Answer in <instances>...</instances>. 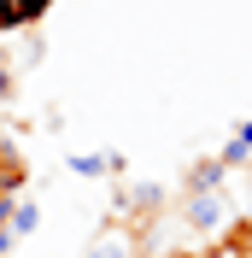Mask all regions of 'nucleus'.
<instances>
[{"instance_id":"10","label":"nucleus","mask_w":252,"mask_h":258,"mask_svg":"<svg viewBox=\"0 0 252 258\" xmlns=\"http://www.w3.org/2000/svg\"><path fill=\"white\" fill-rule=\"evenodd\" d=\"M6 159H12V153H6V141H0V164H6Z\"/></svg>"},{"instance_id":"6","label":"nucleus","mask_w":252,"mask_h":258,"mask_svg":"<svg viewBox=\"0 0 252 258\" xmlns=\"http://www.w3.org/2000/svg\"><path fill=\"white\" fill-rule=\"evenodd\" d=\"M71 170H77V176H106V153H77Z\"/></svg>"},{"instance_id":"7","label":"nucleus","mask_w":252,"mask_h":258,"mask_svg":"<svg viewBox=\"0 0 252 258\" xmlns=\"http://www.w3.org/2000/svg\"><path fill=\"white\" fill-rule=\"evenodd\" d=\"M53 12V0H24V24H41Z\"/></svg>"},{"instance_id":"3","label":"nucleus","mask_w":252,"mask_h":258,"mask_svg":"<svg viewBox=\"0 0 252 258\" xmlns=\"http://www.w3.org/2000/svg\"><path fill=\"white\" fill-rule=\"evenodd\" d=\"M223 176H229V170H223L217 159L194 164V170H188V194H217V188H223Z\"/></svg>"},{"instance_id":"8","label":"nucleus","mask_w":252,"mask_h":258,"mask_svg":"<svg viewBox=\"0 0 252 258\" xmlns=\"http://www.w3.org/2000/svg\"><path fill=\"white\" fill-rule=\"evenodd\" d=\"M235 141H240V147H246V153H252V117H246V123L235 129Z\"/></svg>"},{"instance_id":"12","label":"nucleus","mask_w":252,"mask_h":258,"mask_svg":"<svg viewBox=\"0 0 252 258\" xmlns=\"http://www.w3.org/2000/svg\"><path fill=\"white\" fill-rule=\"evenodd\" d=\"M164 258H188V252H164Z\"/></svg>"},{"instance_id":"11","label":"nucleus","mask_w":252,"mask_h":258,"mask_svg":"<svg viewBox=\"0 0 252 258\" xmlns=\"http://www.w3.org/2000/svg\"><path fill=\"white\" fill-rule=\"evenodd\" d=\"M246 188H252V164H246Z\"/></svg>"},{"instance_id":"4","label":"nucleus","mask_w":252,"mask_h":258,"mask_svg":"<svg viewBox=\"0 0 252 258\" xmlns=\"http://www.w3.org/2000/svg\"><path fill=\"white\" fill-rule=\"evenodd\" d=\"M35 229H41V206H30V200H18L12 206V217H6V235H35Z\"/></svg>"},{"instance_id":"1","label":"nucleus","mask_w":252,"mask_h":258,"mask_svg":"<svg viewBox=\"0 0 252 258\" xmlns=\"http://www.w3.org/2000/svg\"><path fill=\"white\" fill-rule=\"evenodd\" d=\"M88 258H141V235H135V223L106 217L100 235H94V246H88Z\"/></svg>"},{"instance_id":"5","label":"nucleus","mask_w":252,"mask_h":258,"mask_svg":"<svg viewBox=\"0 0 252 258\" xmlns=\"http://www.w3.org/2000/svg\"><path fill=\"white\" fill-rule=\"evenodd\" d=\"M18 30H30V24H24V0H0V41L18 35Z\"/></svg>"},{"instance_id":"9","label":"nucleus","mask_w":252,"mask_h":258,"mask_svg":"<svg viewBox=\"0 0 252 258\" xmlns=\"http://www.w3.org/2000/svg\"><path fill=\"white\" fill-rule=\"evenodd\" d=\"M6 246H12V235H6V229H0V258H6Z\"/></svg>"},{"instance_id":"2","label":"nucleus","mask_w":252,"mask_h":258,"mask_svg":"<svg viewBox=\"0 0 252 258\" xmlns=\"http://www.w3.org/2000/svg\"><path fill=\"white\" fill-rule=\"evenodd\" d=\"M223 194H188V206H182V223L188 229H217L223 223Z\"/></svg>"}]
</instances>
